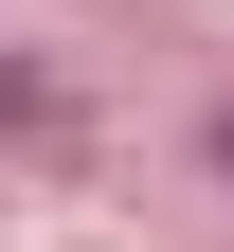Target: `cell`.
Masks as SVG:
<instances>
[{"label": "cell", "instance_id": "cell-1", "mask_svg": "<svg viewBox=\"0 0 234 252\" xmlns=\"http://www.w3.org/2000/svg\"><path fill=\"white\" fill-rule=\"evenodd\" d=\"M216 162H234V126H216Z\"/></svg>", "mask_w": 234, "mask_h": 252}]
</instances>
